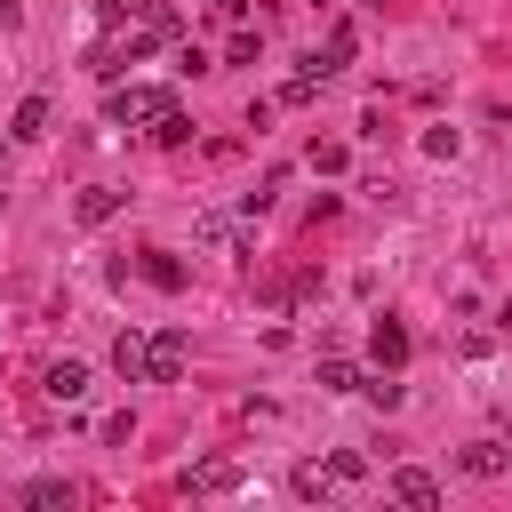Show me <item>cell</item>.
Segmentation results:
<instances>
[{
  "instance_id": "1",
  "label": "cell",
  "mask_w": 512,
  "mask_h": 512,
  "mask_svg": "<svg viewBox=\"0 0 512 512\" xmlns=\"http://www.w3.org/2000/svg\"><path fill=\"white\" fill-rule=\"evenodd\" d=\"M104 112H112L120 128H160V120L176 112V96H168V88H136V80H128V88H112V104H104Z\"/></svg>"
},
{
  "instance_id": "2",
  "label": "cell",
  "mask_w": 512,
  "mask_h": 512,
  "mask_svg": "<svg viewBox=\"0 0 512 512\" xmlns=\"http://www.w3.org/2000/svg\"><path fill=\"white\" fill-rule=\"evenodd\" d=\"M192 240L216 248V256H248V224L224 216V208H200V216H192Z\"/></svg>"
},
{
  "instance_id": "3",
  "label": "cell",
  "mask_w": 512,
  "mask_h": 512,
  "mask_svg": "<svg viewBox=\"0 0 512 512\" xmlns=\"http://www.w3.org/2000/svg\"><path fill=\"white\" fill-rule=\"evenodd\" d=\"M184 352H192V336L184 328H160L152 336V384H176L184 376Z\"/></svg>"
},
{
  "instance_id": "4",
  "label": "cell",
  "mask_w": 512,
  "mask_h": 512,
  "mask_svg": "<svg viewBox=\"0 0 512 512\" xmlns=\"http://www.w3.org/2000/svg\"><path fill=\"white\" fill-rule=\"evenodd\" d=\"M344 64H352V24H328V40H320V56H312L304 72L328 80V72H344Z\"/></svg>"
},
{
  "instance_id": "5",
  "label": "cell",
  "mask_w": 512,
  "mask_h": 512,
  "mask_svg": "<svg viewBox=\"0 0 512 512\" xmlns=\"http://www.w3.org/2000/svg\"><path fill=\"white\" fill-rule=\"evenodd\" d=\"M112 368H120L128 384H152V336H120V344H112Z\"/></svg>"
},
{
  "instance_id": "6",
  "label": "cell",
  "mask_w": 512,
  "mask_h": 512,
  "mask_svg": "<svg viewBox=\"0 0 512 512\" xmlns=\"http://www.w3.org/2000/svg\"><path fill=\"white\" fill-rule=\"evenodd\" d=\"M40 392H48V400H80V392H88V368H80V360H48Z\"/></svg>"
},
{
  "instance_id": "7",
  "label": "cell",
  "mask_w": 512,
  "mask_h": 512,
  "mask_svg": "<svg viewBox=\"0 0 512 512\" xmlns=\"http://www.w3.org/2000/svg\"><path fill=\"white\" fill-rule=\"evenodd\" d=\"M216 488H240V464L216 456V464H192V472H184V496H216Z\"/></svg>"
},
{
  "instance_id": "8",
  "label": "cell",
  "mask_w": 512,
  "mask_h": 512,
  "mask_svg": "<svg viewBox=\"0 0 512 512\" xmlns=\"http://www.w3.org/2000/svg\"><path fill=\"white\" fill-rule=\"evenodd\" d=\"M392 496H400V504H416V512H432V504H440V480L408 464V472H392Z\"/></svg>"
},
{
  "instance_id": "9",
  "label": "cell",
  "mask_w": 512,
  "mask_h": 512,
  "mask_svg": "<svg viewBox=\"0 0 512 512\" xmlns=\"http://www.w3.org/2000/svg\"><path fill=\"white\" fill-rule=\"evenodd\" d=\"M368 352H376L384 368H400V360H408V328H400V320H376V328H368Z\"/></svg>"
},
{
  "instance_id": "10",
  "label": "cell",
  "mask_w": 512,
  "mask_h": 512,
  "mask_svg": "<svg viewBox=\"0 0 512 512\" xmlns=\"http://www.w3.org/2000/svg\"><path fill=\"white\" fill-rule=\"evenodd\" d=\"M112 208H120V192H112V184H88V192L72 200V216H80V224H104Z\"/></svg>"
},
{
  "instance_id": "11",
  "label": "cell",
  "mask_w": 512,
  "mask_h": 512,
  "mask_svg": "<svg viewBox=\"0 0 512 512\" xmlns=\"http://www.w3.org/2000/svg\"><path fill=\"white\" fill-rule=\"evenodd\" d=\"M456 464H464L472 480H496V472H504V448H496V440H472V448H464Z\"/></svg>"
},
{
  "instance_id": "12",
  "label": "cell",
  "mask_w": 512,
  "mask_h": 512,
  "mask_svg": "<svg viewBox=\"0 0 512 512\" xmlns=\"http://www.w3.org/2000/svg\"><path fill=\"white\" fill-rule=\"evenodd\" d=\"M16 136H24V144L48 136V96H24V104H16Z\"/></svg>"
},
{
  "instance_id": "13",
  "label": "cell",
  "mask_w": 512,
  "mask_h": 512,
  "mask_svg": "<svg viewBox=\"0 0 512 512\" xmlns=\"http://www.w3.org/2000/svg\"><path fill=\"white\" fill-rule=\"evenodd\" d=\"M296 496H336V464H296Z\"/></svg>"
},
{
  "instance_id": "14",
  "label": "cell",
  "mask_w": 512,
  "mask_h": 512,
  "mask_svg": "<svg viewBox=\"0 0 512 512\" xmlns=\"http://www.w3.org/2000/svg\"><path fill=\"white\" fill-rule=\"evenodd\" d=\"M24 504H40V512H64V504H72V480H32V488H24Z\"/></svg>"
},
{
  "instance_id": "15",
  "label": "cell",
  "mask_w": 512,
  "mask_h": 512,
  "mask_svg": "<svg viewBox=\"0 0 512 512\" xmlns=\"http://www.w3.org/2000/svg\"><path fill=\"white\" fill-rule=\"evenodd\" d=\"M144 280H152V288H184V264H176V256H160V248H152V256H144Z\"/></svg>"
},
{
  "instance_id": "16",
  "label": "cell",
  "mask_w": 512,
  "mask_h": 512,
  "mask_svg": "<svg viewBox=\"0 0 512 512\" xmlns=\"http://www.w3.org/2000/svg\"><path fill=\"white\" fill-rule=\"evenodd\" d=\"M320 392H360V368L352 360H320Z\"/></svg>"
},
{
  "instance_id": "17",
  "label": "cell",
  "mask_w": 512,
  "mask_h": 512,
  "mask_svg": "<svg viewBox=\"0 0 512 512\" xmlns=\"http://www.w3.org/2000/svg\"><path fill=\"white\" fill-rule=\"evenodd\" d=\"M0 176H8V152H0Z\"/></svg>"
},
{
  "instance_id": "18",
  "label": "cell",
  "mask_w": 512,
  "mask_h": 512,
  "mask_svg": "<svg viewBox=\"0 0 512 512\" xmlns=\"http://www.w3.org/2000/svg\"><path fill=\"white\" fill-rule=\"evenodd\" d=\"M216 8H224V0H216Z\"/></svg>"
}]
</instances>
